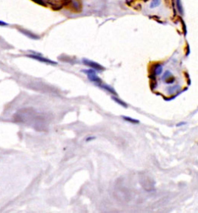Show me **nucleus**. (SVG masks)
Returning a JSON list of instances; mask_svg holds the SVG:
<instances>
[{
	"label": "nucleus",
	"instance_id": "obj_1",
	"mask_svg": "<svg viewBox=\"0 0 198 213\" xmlns=\"http://www.w3.org/2000/svg\"><path fill=\"white\" fill-rule=\"evenodd\" d=\"M81 72L85 73L87 75V77H88V78L89 81L95 84L97 86H98V85L102 83V80L98 77V74H97V71H94V69H91H91H85L82 70Z\"/></svg>",
	"mask_w": 198,
	"mask_h": 213
},
{
	"label": "nucleus",
	"instance_id": "obj_2",
	"mask_svg": "<svg viewBox=\"0 0 198 213\" xmlns=\"http://www.w3.org/2000/svg\"><path fill=\"white\" fill-rule=\"evenodd\" d=\"M83 64H85V66L88 67V68H91V69H94V71H96L97 72H102L104 71L105 68L102 66L101 64H99L98 63L95 61H93V60H88V59H83L82 60Z\"/></svg>",
	"mask_w": 198,
	"mask_h": 213
},
{
	"label": "nucleus",
	"instance_id": "obj_3",
	"mask_svg": "<svg viewBox=\"0 0 198 213\" xmlns=\"http://www.w3.org/2000/svg\"><path fill=\"white\" fill-rule=\"evenodd\" d=\"M26 57L37 60L40 62L42 63H45V64H57V62L54 61V60H50L48 58H46L44 57H42L41 55H37V54H27Z\"/></svg>",
	"mask_w": 198,
	"mask_h": 213
},
{
	"label": "nucleus",
	"instance_id": "obj_4",
	"mask_svg": "<svg viewBox=\"0 0 198 213\" xmlns=\"http://www.w3.org/2000/svg\"><path fill=\"white\" fill-rule=\"evenodd\" d=\"M162 81H163L164 83L171 85V84L175 82L176 78L171 72L169 71H166L162 76Z\"/></svg>",
	"mask_w": 198,
	"mask_h": 213
},
{
	"label": "nucleus",
	"instance_id": "obj_5",
	"mask_svg": "<svg viewBox=\"0 0 198 213\" xmlns=\"http://www.w3.org/2000/svg\"><path fill=\"white\" fill-rule=\"evenodd\" d=\"M98 87H100L101 88L104 89V90H105L106 91H108V92L111 93V94H112L113 95H117V93H116V90H115V89H114L112 86H110V85H105V84L102 83L101 85H98Z\"/></svg>",
	"mask_w": 198,
	"mask_h": 213
},
{
	"label": "nucleus",
	"instance_id": "obj_6",
	"mask_svg": "<svg viewBox=\"0 0 198 213\" xmlns=\"http://www.w3.org/2000/svg\"><path fill=\"white\" fill-rule=\"evenodd\" d=\"M162 73H163V66L160 64H155L153 68V75H160V74H162Z\"/></svg>",
	"mask_w": 198,
	"mask_h": 213
},
{
	"label": "nucleus",
	"instance_id": "obj_7",
	"mask_svg": "<svg viewBox=\"0 0 198 213\" xmlns=\"http://www.w3.org/2000/svg\"><path fill=\"white\" fill-rule=\"evenodd\" d=\"M112 100L115 101L116 103H118L119 105H121V106L125 107V108H127L128 107V105L126 104V103L124 102V101L121 100V99H119V98H118L117 95H112Z\"/></svg>",
	"mask_w": 198,
	"mask_h": 213
},
{
	"label": "nucleus",
	"instance_id": "obj_8",
	"mask_svg": "<svg viewBox=\"0 0 198 213\" xmlns=\"http://www.w3.org/2000/svg\"><path fill=\"white\" fill-rule=\"evenodd\" d=\"M121 117H122V119H123L125 121H126V122H130V123H132V124H138L139 123V120L135 119H133V118H132V117H129V116H121Z\"/></svg>",
	"mask_w": 198,
	"mask_h": 213
},
{
	"label": "nucleus",
	"instance_id": "obj_9",
	"mask_svg": "<svg viewBox=\"0 0 198 213\" xmlns=\"http://www.w3.org/2000/svg\"><path fill=\"white\" fill-rule=\"evenodd\" d=\"M180 88V87L177 85H174V86H170V87L168 88V92H169V94H174V93L177 92V91H179Z\"/></svg>",
	"mask_w": 198,
	"mask_h": 213
},
{
	"label": "nucleus",
	"instance_id": "obj_10",
	"mask_svg": "<svg viewBox=\"0 0 198 213\" xmlns=\"http://www.w3.org/2000/svg\"><path fill=\"white\" fill-rule=\"evenodd\" d=\"M160 2H161V0H152L151 4H150V8L154 9V8L157 7V6H160Z\"/></svg>",
	"mask_w": 198,
	"mask_h": 213
},
{
	"label": "nucleus",
	"instance_id": "obj_11",
	"mask_svg": "<svg viewBox=\"0 0 198 213\" xmlns=\"http://www.w3.org/2000/svg\"><path fill=\"white\" fill-rule=\"evenodd\" d=\"M21 32L23 33H24L26 36L30 37V38H32V39H39V37H37V36H36V35L33 34V33H30V32H29V33H26V31H24V30H21Z\"/></svg>",
	"mask_w": 198,
	"mask_h": 213
},
{
	"label": "nucleus",
	"instance_id": "obj_12",
	"mask_svg": "<svg viewBox=\"0 0 198 213\" xmlns=\"http://www.w3.org/2000/svg\"><path fill=\"white\" fill-rule=\"evenodd\" d=\"M177 9H178V11L180 12V13L183 14V8H182V5H181L180 0H177Z\"/></svg>",
	"mask_w": 198,
	"mask_h": 213
},
{
	"label": "nucleus",
	"instance_id": "obj_13",
	"mask_svg": "<svg viewBox=\"0 0 198 213\" xmlns=\"http://www.w3.org/2000/svg\"><path fill=\"white\" fill-rule=\"evenodd\" d=\"M96 139V137L95 136H88V137L86 138V142H91L92 141V140H94V139Z\"/></svg>",
	"mask_w": 198,
	"mask_h": 213
},
{
	"label": "nucleus",
	"instance_id": "obj_14",
	"mask_svg": "<svg viewBox=\"0 0 198 213\" xmlns=\"http://www.w3.org/2000/svg\"><path fill=\"white\" fill-rule=\"evenodd\" d=\"M33 1H34V2H37V3L39 4H41V5H44V3L43 2L42 0H33Z\"/></svg>",
	"mask_w": 198,
	"mask_h": 213
},
{
	"label": "nucleus",
	"instance_id": "obj_15",
	"mask_svg": "<svg viewBox=\"0 0 198 213\" xmlns=\"http://www.w3.org/2000/svg\"><path fill=\"white\" fill-rule=\"evenodd\" d=\"M8 24L3 21H0V26H7Z\"/></svg>",
	"mask_w": 198,
	"mask_h": 213
},
{
	"label": "nucleus",
	"instance_id": "obj_16",
	"mask_svg": "<svg viewBox=\"0 0 198 213\" xmlns=\"http://www.w3.org/2000/svg\"><path fill=\"white\" fill-rule=\"evenodd\" d=\"M182 125H185V122H180V124H177V126H182Z\"/></svg>",
	"mask_w": 198,
	"mask_h": 213
}]
</instances>
